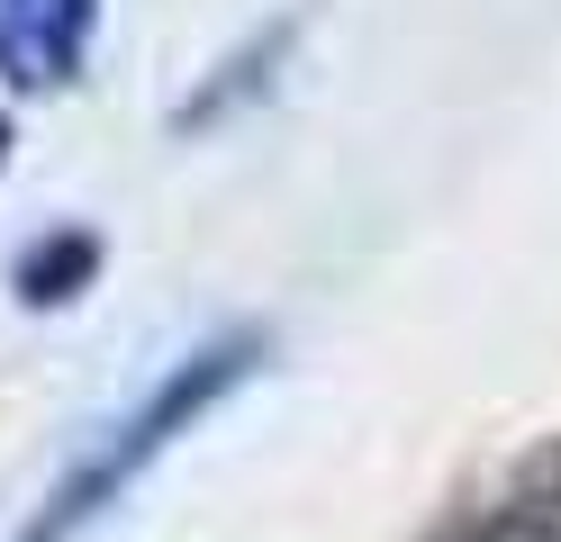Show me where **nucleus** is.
<instances>
[{
    "label": "nucleus",
    "mask_w": 561,
    "mask_h": 542,
    "mask_svg": "<svg viewBox=\"0 0 561 542\" xmlns=\"http://www.w3.org/2000/svg\"><path fill=\"white\" fill-rule=\"evenodd\" d=\"M100 36V0H0V91H73Z\"/></svg>",
    "instance_id": "obj_2"
},
{
    "label": "nucleus",
    "mask_w": 561,
    "mask_h": 542,
    "mask_svg": "<svg viewBox=\"0 0 561 542\" xmlns=\"http://www.w3.org/2000/svg\"><path fill=\"white\" fill-rule=\"evenodd\" d=\"M453 542H561V461L535 470L516 497H499L480 524H462Z\"/></svg>",
    "instance_id": "obj_3"
},
{
    "label": "nucleus",
    "mask_w": 561,
    "mask_h": 542,
    "mask_svg": "<svg viewBox=\"0 0 561 542\" xmlns=\"http://www.w3.org/2000/svg\"><path fill=\"white\" fill-rule=\"evenodd\" d=\"M254 361H263V344H254V335H218V344L182 353V361H172V371H163L146 397H136L127 416H110V425L91 434V452L55 480V497L37 506V516H27V533H19V542H73L91 516H110V506H118L136 480H146V470H154L172 443H182V434H191L208 407H218V397H227L244 371H254Z\"/></svg>",
    "instance_id": "obj_1"
}]
</instances>
